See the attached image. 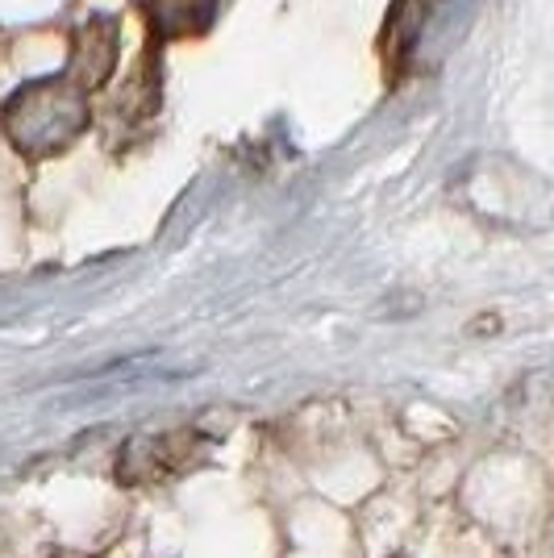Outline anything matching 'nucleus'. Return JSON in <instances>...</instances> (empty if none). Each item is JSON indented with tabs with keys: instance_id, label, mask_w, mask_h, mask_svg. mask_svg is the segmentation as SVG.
I'll return each mask as SVG.
<instances>
[{
	"instance_id": "20e7f679",
	"label": "nucleus",
	"mask_w": 554,
	"mask_h": 558,
	"mask_svg": "<svg viewBox=\"0 0 554 558\" xmlns=\"http://www.w3.org/2000/svg\"><path fill=\"white\" fill-rule=\"evenodd\" d=\"M221 0H142L150 50L180 43V38H205L217 22Z\"/></svg>"
},
{
	"instance_id": "7ed1b4c3",
	"label": "nucleus",
	"mask_w": 554,
	"mask_h": 558,
	"mask_svg": "<svg viewBox=\"0 0 554 558\" xmlns=\"http://www.w3.org/2000/svg\"><path fill=\"white\" fill-rule=\"evenodd\" d=\"M117 50H121V25H117V17H109V13H96V17H88V22L71 34L68 71L80 75L96 93V88H105L109 75H113Z\"/></svg>"
},
{
	"instance_id": "f257e3e1",
	"label": "nucleus",
	"mask_w": 554,
	"mask_h": 558,
	"mask_svg": "<svg viewBox=\"0 0 554 558\" xmlns=\"http://www.w3.org/2000/svg\"><path fill=\"white\" fill-rule=\"evenodd\" d=\"M93 88L71 75H47L34 80L4 100L0 109V130L13 142V150L25 159H50L59 150H68L71 142L80 138L93 125Z\"/></svg>"
},
{
	"instance_id": "f03ea898",
	"label": "nucleus",
	"mask_w": 554,
	"mask_h": 558,
	"mask_svg": "<svg viewBox=\"0 0 554 558\" xmlns=\"http://www.w3.org/2000/svg\"><path fill=\"white\" fill-rule=\"evenodd\" d=\"M201 446L205 438L196 429H171L159 438H138V442H125V450L117 454V480L121 484H159L171 480L201 459Z\"/></svg>"
}]
</instances>
